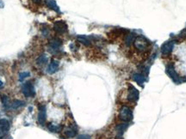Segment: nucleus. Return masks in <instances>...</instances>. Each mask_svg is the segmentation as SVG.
<instances>
[{"label":"nucleus","instance_id":"obj_23","mask_svg":"<svg viewBox=\"0 0 186 139\" xmlns=\"http://www.w3.org/2000/svg\"><path fill=\"white\" fill-rule=\"evenodd\" d=\"M35 3H37V4H40L41 3H42V0H32Z\"/></svg>","mask_w":186,"mask_h":139},{"label":"nucleus","instance_id":"obj_5","mask_svg":"<svg viewBox=\"0 0 186 139\" xmlns=\"http://www.w3.org/2000/svg\"><path fill=\"white\" fill-rule=\"evenodd\" d=\"M10 123L7 119H0V138L4 137L10 130Z\"/></svg>","mask_w":186,"mask_h":139},{"label":"nucleus","instance_id":"obj_10","mask_svg":"<svg viewBox=\"0 0 186 139\" xmlns=\"http://www.w3.org/2000/svg\"><path fill=\"white\" fill-rule=\"evenodd\" d=\"M59 69V62L56 60H52L48 67V74H54Z\"/></svg>","mask_w":186,"mask_h":139},{"label":"nucleus","instance_id":"obj_12","mask_svg":"<svg viewBox=\"0 0 186 139\" xmlns=\"http://www.w3.org/2000/svg\"><path fill=\"white\" fill-rule=\"evenodd\" d=\"M173 47H174V44H173L172 42L166 43V44L162 47V48H161V52H162V53H163V54H165V55H166V54L170 53L172 51Z\"/></svg>","mask_w":186,"mask_h":139},{"label":"nucleus","instance_id":"obj_14","mask_svg":"<svg viewBox=\"0 0 186 139\" xmlns=\"http://www.w3.org/2000/svg\"><path fill=\"white\" fill-rule=\"evenodd\" d=\"M23 106H24V101H20V100H14L10 105V107L12 109H18V108H20V107H22Z\"/></svg>","mask_w":186,"mask_h":139},{"label":"nucleus","instance_id":"obj_6","mask_svg":"<svg viewBox=\"0 0 186 139\" xmlns=\"http://www.w3.org/2000/svg\"><path fill=\"white\" fill-rule=\"evenodd\" d=\"M77 132H78V129H77L76 126L72 125L64 130V136L67 138H72L77 135Z\"/></svg>","mask_w":186,"mask_h":139},{"label":"nucleus","instance_id":"obj_11","mask_svg":"<svg viewBox=\"0 0 186 139\" xmlns=\"http://www.w3.org/2000/svg\"><path fill=\"white\" fill-rule=\"evenodd\" d=\"M62 45V40L59 38H54L53 40H50L49 42V46L52 49H55V50H58L61 46Z\"/></svg>","mask_w":186,"mask_h":139},{"label":"nucleus","instance_id":"obj_9","mask_svg":"<svg viewBox=\"0 0 186 139\" xmlns=\"http://www.w3.org/2000/svg\"><path fill=\"white\" fill-rule=\"evenodd\" d=\"M54 29L58 34H65L67 31V25L62 21H57L54 25Z\"/></svg>","mask_w":186,"mask_h":139},{"label":"nucleus","instance_id":"obj_1","mask_svg":"<svg viewBox=\"0 0 186 139\" xmlns=\"http://www.w3.org/2000/svg\"><path fill=\"white\" fill-rule=\"evenodd\" d=\"M134 47L139 51V52H145L147 48L148 42L143 36H140L137 39L134 40Z\"/></svg>","mask_w":186,"mask_h":139},{"label":"nucleus","instance_id":"obj_3","mask_svg":"<svg viewBox=\"0 0 186 139\" xmlns=\"http://www.w3.org/2000/svg\"><path fill=\"white\" fill-rule=\"evenodd\" d=\"M119 117L123 121H129L133 119V113L132 110L128 107H123L120 110Z\"/></svg>","mask_w":186,"mask_h":139},{"label":"nucleus","instance_id":"obj_7","mask_svg":"<svg viewBox=\"0 0 186 139\" xmlns=\"http://www.w3.org/2000/svg\"><path fill=\"white\" fill-rule=\"evenodd\" d=\"M166 73H167V75L173 80L174 82H176V83H180V82H181L179 75H178L177 72L175 71V70H174L172 65H168V66L166 67Z\"/></svg>","mask_w":186,"mask_h":139},{"label":"nucleus","instance_id":"obj_13","mask_svg":"<svg viewBox=\"0 0 186 139\" xmlns=\"http://www.w3.org/2000/svg\"><path fill=\"white\" fill-rule=\"evenodd\" d=\"M127 127V124H120L117 126V137L118 138H122L123 135L125 130Z\"/></svg>","mask_w":186,"mask_h":139},{"label":"nucleus","instance_id":"obj_20","mask_svg":"<svg viewBox=\"0 0 186 139\" xmlns=\"http://www.w3.org/2000/svg\"><path fill=\"white\" fill-rule=\"evenodd\" d=\"M48 62V57L46 55H41L37 59H36V63L39 65H45Z\"/></svg>","mask_w":186,"mask_h":139},{"label":"nucleus","instance_id":"obj_19","mask_svg":"<svg viewBox=\"0 0 186 139\" xmlns=\"http://www.w3.org/2000/svg\"><path fill=\"white\" fill-rule=\"evenodd\" d=\"M134 41V34H129L125 37V44L127 46H130Z\"/></svg>","mask_w":186,"mask_h":139},{"label":"nucleus","instance_id":"obj_24","mask_svg":"<svg viewBox=\"0 0 186 139\" xmlns=\"http://www.w3.org/2000/svg\"><path fill=\"white\" fill-rule=\"evenodd\" d=\"M3 82H2V81H0V88H3Z\"/></svg>","mask_w":186,"mask_h":139},{"label":"nucleus","instance_id":"obj_16","mask_svg":"<svg viewBox=\"0 0 186 139\" xmlns=\"http://www.w3.org/2000/svg\"><path fill=\"white\" fill-rule=\"evenodd\" d=\"M48 130L51 132H60L61 131L62 127L59 125H56V124H53V123H50L48 125Z\"/></svg>","mask_w":186,"mask_h":139},{"label":"nucleus","instance_id":"obj_8","mask_svg":"<svg viewBox=\"0 0 186 139\" xmlns=\"http://www.w3.org/2000/svg\"><path fill=\"white\" fill-rule=\"evenodd\" d=\"M138 99H139V91L134 86H130L128 88L127 100L133 102V101H136Z\"/></svg>","mask_w":186,"mask_h":139},{"label":"nucleus","instance_id":"obj_22","mask_svg":"<svg viewBox=\"0 0 186 139\" xmlns=\"http://www.w3.org/2000/svg\"><path fill=\"white\" fill-rule=\"evenodd\" d=\"M76 139H91L90 135H87V134H83V135H80L78 136Z\"/></svg>","mask_w":186,"mask_h":139},{"label":"nucleus","instance_id":"obj_15","mask_svg":"<svg viewBox=\"0 0 186 139\" xmlns=\"http://www.w3.org/2000/svg\"><path fill=\"white\" fill-rule=\"evenodd\" d=\"M133 79L140 85H143L144 82H145V77L143 75L141 74H139V73H136V74H134L133 75Z\"/></svg>","mask_w":186,"mask_h":139},{"label":"nucleus","instance_id":"obj_21","mask_svg":"<svg viewBox=\"0 0 186 139\" xmlns=\"http://www.w3.org/2000/svg\"><path fill=\"white\" fill-rule=\"evenodd\" d=\"M28 76H29V72H22L19 74V81L20 82H23V80L25 78H27Z\"/></svg>","mask_w":186,"mask_h":139},{"label":"nucleus","instance_id":"obj_18","mask_svg":"<svg viewBox=\"0 0 186 139\" xmlns=\"http://www.w3.org/2000/svg\"><path fill=\"white\" fill-rule=\"evenodd\" d=\"M45 3H46L47 6L48 8H50L51 9H54L55 11H59V8H58L56 2L55 0H45Z\"/></svg>","mask_w":186,"mask_h":139},{"label":"nucleus","instance_id":"obj_25","mask_svg":"<svg viewBox=\"0 0 186 139\" xmlns=\"http://www.w3.org/2000/svg\"><path fill=\"white\" fill-rule=\"evenodd\" d=\"M3 3L0 1V8H3Z\"/></svg>","mask_w":186,"mask_h":139},{"label":"nucleus","instance_id":"obj_2","mask_svg":"<svg viewBox=\"0 0 186 139\" xmlns=\"http://www.w3.org/2000/svg\"><path fill=\"white\" fill-rule=\"evenodd\" d=\"M22 94L25 97L27 98H30V97H33L35 94V88H34V85L31 82H27L23 84L22 86Z\"/></svg>","mask_w":186,"mask_h":139},{"label":"nucleus","instance_id":"obj_17","mask_svg":"<svg viewBox=\"0 0 186 139\" xmlns=\"http://www.w3.org/2000/svg\"><path fill=\"white\" fill-rule=\"evenodd\" d=\"M77 40H78V41H79L80 43H82L83 45H84L86 47L91 45V40L84 35H78L77 37Z\"/></svg>","mask_w":186,"mask_h":139},{"label":"nucleus","instance_id":"obj_4","mask_svg":"<svg viewBox=\"0 0 186 139\" xmlns=\"http://www.w3.org/2000/svg\"><path fill=\"white\" fill-rule=\"evenodd\" d=\"M47 109L44 105H41L39 107V113H38V122L41 126H44L46 124V117H47Z\"/></svg>","mask_w":186,"mask_h":139}]
</instances>
